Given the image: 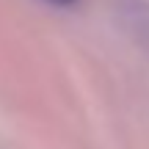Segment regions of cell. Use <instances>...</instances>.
<instances>
[{
  "instance_id": "6da1fadb",
  "label": "cell",
  "mask_w": 149,
  "mask_h": 149,
  "mask_svg": "<svg viewBox=\"0 0 149 149\" xmlns=\"http://www.w3.org/2000/svg\"><path fill=\"white\" fill-rule=\"evenodd\" d=\"M47 3H53V6H72L74 0H47Z\"/></svg>"
}]
</instances>
